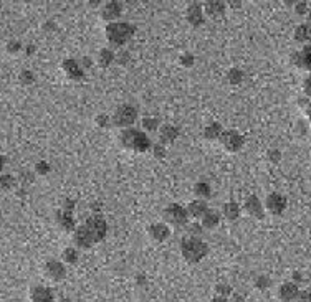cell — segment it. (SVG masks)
Returning a JSON list of instances; mask_svg holds the SVG:
<instances>
[{"instance_id": "obj_1", "label": "cell", "mask_w": 311, "mask_h": 302, "mask_svg": "<svg viewBox=\"0 0 311 302\" xmlns=\"http://www.w3.org/2000/svg\"><path fill=\"white\" fill-rule=\"evenodd\" d=\"M106 228L108 225L104 221V218L95 215L75 231V241H77L79 248H90V246L103 240L104 234H106Z\"/></svg>"}, {"instance_id": "obj_2", "label": "cell", "mask_w": 311, "mask_h": 302, "mask_svg": "<svg viewBox=\"0 0 311 302\" xmlns=\"http://www.w3.org/2000/svg\"><path fill=\"white\" fill-rule=\"evenodd\" d=\"M121 142H123L124 147L133 149L136 152H144L151 147V142L148 137L144 136L141 131H136V129H126V131L121 134Z\"/></svg>"}, {"instance_id": "obj_3", "label": "cell", "mask_w": 311, "mask_h": 302, "mask_svg": "<svg viewBox=\"0 0 311 302\" xmlns=\"http://www.w3.org/2000/svg\"><path fill=\"white\" fill-rule=\"evenodd\" d=\"M133 33H134V27H131L129 23L113 22L109 23L106 28V36L109 43L113 45H124L126 41L133 36Z\"/></svg>"}, {"instance_id": "obj_4", "label": "cell", "mask_w": 311, "mask_h": 302, "mask_svg": "<svg viewBox=\"0 0 311 302\" xmlns=\"http://www.w3.org/2000/svg\"><path fill=\"white\" fill-rule=\"evenodd\" d=\"M207 245L197 238H187L182 241V256L189 263H197L207 254Z\"/></svg>"}, {"instance_id": "obj_5", "label": "cell", "mask_w": 311, "mask_h": 302, "mask_svg": "<svg viewBox=\"0 0 311 302\" xmlns=\"http://www.w3.org/2000/svg\"><path fill=\"white\" fill-rule=\"evenodd\" d=\"M136 117H137L136 107L129 106V104H124V106H121L115 112V116H113V123H115L117 127H128V125L134 124Z\"/></svg>"}, {"instance_id": "obj_6", "label": "cell", "mask_w": 311, "mask_h": 302, "mask_svg": "<svg viewBox=\"0 0 311 302\" xmlns=\"http://www.w3.org/2000/svg\"><path fill=\"white\" fill-rule=\"evenodd\" d=\"M187 210H184L180 205L177 203H172L169 205L166 210H164V218H166V221H169L171 225H184L187 220Z\"/></svg>"}, {"instance_id": "obj_7", "label": "cell", "mask_w": 311, "mask_h": 302, "mask_svg": "<svg viewBox=\"0 0 311 302\" xmlns=\"http://www.w3.org/2000/svg\"><path fill=\"white\" fill-rule=\"evenodd\" d=\"M300 294H301V291L296 283H285V284H281L278 289V297H280V301H283V302H295V301H298Z\"/></svg>"}, {"instance_id": "obj_8", "label": "cell", "mask_w": 311, "mask_h": 302, "mask_svg": "<svg viewBox=\"0 0 311 302\" xmlns=\"http://www.w3.org/2000/svg\"><path fill=\"white\" fill-rule=\"evenodd\" d=\"M222 144L225 145L227 150H230V152H235V150H238L243 145V139L240 134H237L235 131H225L222 132Z\"/></svg>"}, {"instance_id": "obj_9", "label": "cell", "mask_w": 311, "mask_h": 302, "mask_svg": "<svg viewBox=\"0 0 311 302\" xmlns=\"http://www.w3.org/2000/svg\"><path fill=\"white\" fill-rule=\"evenodd\" d=\"M45 272H47L48 279L55 281V283H60V281H63V278L66 276L65 266H63L61 263H58V261L47 263V266H45Z\"/></svg>"}, {"instance_id": "obj_10", "label": "cell", "mask_w": 311, "mask_h": 302, "mask_svg": "<svg viewBox=\"0 0 311 302\" xmlns=\"http://www.w3.org/2000/svg\"><path fill=\"white\" fill-rule=\"evenodd\" d=\"M267 208L270 210L273 215H281L283 210L287 208V200H285V196H281L280 194H272L267 198Z\"/></svg>"}, {"instance_id": "obj_11", "label": "cell", "mask_w": 311, "mask_h": 302, "mask_svg": "<svg viewBox=\"0 0 311 302\" xmlns=\"http://www.w3.org/2000/svg\"><path fill=\"white\" fill-rule=\"evenodd\" d=\"M32 302H55L53 292L45 286H35L30 291Z\"/></svg>"}, {"instance_id": "obj_12", "label": "cell", "mask_w": 311, "mask_h": 302, "mask_svg": "<svg viewBox=\"0 0 311 302\" xmlns=\"http://www.w3.org/2000/svg\"><path fill=\"white\" fill-rule=\"evenodd\" d=\"M295 61L300 68L311 71V45H306L300 53L295 54Z\"/></svg>"}, {"instance_id": "obj_13", "label": "cell", "mask_w": 311, "mask_h": 302, "mask_svg": "<svg viewBox=\"0 0 311 302\" xmlns=\"http://www.w3.org/2000/svg\"><path fill=\"white\" fill-rule=\"evenodd\" d=\"M149 233H151V236H153L156 241L161 243V241L166 240L167 236H169L171 231H169V228H167V226H164V225H153L149 228Z\"/></svg>"}, {"instance_id": "obj_14", "label": "cell", "mask_w": 311, "mask_h": 302, "mask_svg": "<svg viewBox=\"0 0 311 302\" xmlns=\"http://www.w3.org/2000/svg\"><path fill=\"white\" fill-rule=\"evenodd\" d=\"M119 14H121V3H117V2H109L103 8V17L106 20H115V18H117Z\"/></svg>"}, {"instance_id": "obj_15", "label": "cell", "mask_w": 311, "mask_h": 302, "mask_svg": "<svg viewBox=\"0 0 311 302\" xmlns=\"http://www.w3.org/2000/svg\"><path fill=\"white\" fill-rule=\"evenodd\" d=\"M187 212L191 213L192 216H200V218H202V216L205 215V213L209 212V208H207V205H205V201H202V200H195V201H192V203L189 205Z\"/></svg>"}, {"instance_id": "obj_16", "label": "cell", "mask_w": 311, "mask_h": 302, "mask_svg": "<svg viewBox=\"0 0 311 302\" xmlns=\"http://www.w3.org/2000/svg\"><path fill=\"white\" fill-rule=\"evenodd\" d=\"M247 212L250 213V215L257 216V218H262V212H263V207L262 203L258 201L257 196H250L249 200H247Z\"/></svg>"}, {"instance_id": "obj_17", "label": "cell", "mask_w": 311, "mask_h": 302, "mask_svg": "<svg viewBox=\"0 0 311 302\" xmlns=\"http://www.w3.org/2000/svg\"><path fill=\"white\" fill-rule=\"evenodd\" d=\"M63 68H65V71L70 74L71 78H81L83 76V71H81V68H79L78 61H75V60H66L65 63H63Z\"/></svg>"}, {"instance_id": "obj_18", "label": "cell", "mask_w": 311, "mask_h": 302, "mask_svg": "<svg viewBox=\"0 0 311 302\" xmlns=\"http://www.w3.org/2000/svg\"><path fill=\"white\" fill-rule=\"evenodd\" d=\"M187 18H189V22L194 23V25L202 23V10H200V7H197V3H192V5L189 7Z\"/></svg>"}, {"instance_id": "obj_19", "label": "cell", "mask_w": 311, "mask_h": 302, "mask_svg": "<svg viewBox=\"0 0 311 302\" xmlns=\"http://www.w3.org/2000/svg\"><path fill=\"white\" fill-rule=\"evenodd\" d=\"M218 220H220V218H218V213L214 212V210H209V212L202 216V225H204V228L212 230L218 225Z\"/></svg>"}, {"instance_id": "obj_20", "label": "cell", "mask_w": 311, "mask_h": 302, "mask_svg": "<svg viewBox=\"0 0 311 302\" xmlns=\"http://www.w3.org/2000/svg\"><path fill=\"white\" fill-rule=\"evenodd\" d=\"M295 38H296V41H300V43H306V41H310L311 40V28L308 27V25H300V27L296 28Z\"/></svg>"}, {"instance_id": "obj_21", "label": "cell", "mask_w": 311, "mask_h": 302, "mask_svg": "<svg viewBox=\"0 0 311 302\" xmlns=\"http://www.w3.org/2000/svg\"><path fill=\"white\" fill-rule=\"evenodd\" d=\"M205 10H207L209 15L217 17L225 10V5L222 2H212V3H207V5H205Z\"/></svg>"}, {"instance_id": "obj_22", "label": "cell", "mask_w": 311, "mask_h": 302, "mask_svg": "<svg viewBox=\"0 0 311 302\" xmlns=\"http://www.w3.org/2000/svg\"><path fill=\"white\" fill-rule=\"evenodd\" d=\"M224 213L225 216L229 218V220H235V218L238 216V207L237 203H233V201H229V203L224 207Z\"/></svg>"}, {"instance_id": "obj_23", "label": "cell", "mask_w": 311, "mask_h": 302, "mask_svg": "<svg viewBox=\"0 0 311 302\" xmlns=\"http://www.w3.org/2000/svg\"><path fill=\"white\" fill-rule=\"evenodd\" d=\"M60 220H61V225L65 226L66 230H73L75 226V221H73V216H71V210H65V212L60 215Z\"/></svg>"}, {"instance_id": "obj_24", "label": "cell", "mask_w": 311, "mask_h": 302, "mask_svg": "<svg viewBox=\"0 0 311 302\" xmlns=\"http://www.w3.org/2000/svg\"><path fill=\"white\" fill-rule=\"evenodd\" d=\"M63 258H65V261H66V263L75 264V263L78 261V251L75 249V248H68V249H65V253H63Z\"/></svg>"}, {"instance_id": "obj_25", "label": "cell", "mask_w": 311, "mask_h": 302, "mask_svg": "<svg viewBox=\"0 0 311 302\" xmlns=\"http://www.w3.org/2000/svg\"><path fill=\"white\" fill-rule=\"evenodd\" d=\"M175 134H177V131H175L174 127H169V125H166V127L162 129V134H161V137H162V141L169 142V141H174Z\"/></svg>"}, {"instance_id": "obj_26", "label": "cell", "mask_w": 311, "mask_h": 302, "mask_svg": "<svg viewBox=\"0 0 311 302\" xmlns=\"http://www.w3.org/2000/svg\"><path fill=\"white\" fill-rule=\"evenodd\" d=\"M113 58H115V54L109 52V50H103V52L99 53V63H101L103 66H108L109 63L113 61Z\"/></svg>"}, {"instance_id": "obj_27", "label": "cell", "mask_w": 311, "mask_h": 302, "mask_svg": "<svg viewBox=\"0 0 311 302\" xmlns=\"http://www.w3.org/2000/svg\"><path fill=\"white\" fill-rule=\"evenodd\" d=\"M195 194L207 196V195H210V187L207 185V183H197V185H195Z\"/></svg>"}, {"instance_id": "obj_28", "label": "cell", "mask_w": 311, "mask_h": 302, "mask_svg": "<svg viewBox=\"0 0 311 302\" xmlns=\"http://www.w3.org/2000/svg\"><path fill=\"white\" fill-rule=\"evenodd\" d=\"M230 292H232V287L230 286H222V284H218L217 286V296L218 297H225L227 299V296H230Z\"/></svg>"}, {"instance_id": "obj_29", "label": "cell", "mask_w": 311, "mask_h": 302, "mask_svg": "<svg viewBox=\"0 0 311 302\" xmlns=\"http://www.w3.org/2000/svg\"><path fill=\"white\" fill-rule=\"evenodd\" d=\"M255 286L258 289H267L270 286V279H268L267 276H260V278H257V281H255Z\"/></svg>"}, {"instance_id": "obj_30", "label": "cell", "mask_w": 311, "mask_h": 302, "mask_svg": "<svg viewBox=\"0 0 311 302\" xmlns=\"http://www.w3.org/2000/svg\"><path fill=\"white\" fill-rule=\"evenodd\" d=\"M220 131H222L220 125H218V124H214V125H212V129L209 127L207 131H205V136H207L209 139H214V137L217 136V132H220Z\"/></svg>"}, {"instance_id": "obj_31", "label": "cell", "mask_w": 311, "mask_h": 302, "mask_svg": "<svg viewBox=\"0 0 311 302\" xmlns=\"http://www.w3.org/2000/svg\"><path fill=\"white\" fill-rule=\"evenodd\" d=\"M305 93L311 99V74H310L308 78H306V81H305Z\"/></svg>"}, {"instance_id": "obj_32", "label": "cell", "mask_w": 311, "mask_h": 302, "mask_svg": "<svg viewBox=\"0 0 311 302\" xmlns=\"http://www.w3.org/2000/svg\"><path fill=\"white\" fill-rule=\"evenodd\" d=\"M144 123H146V127H148V129H156V127H157V125H156V124H157V121H156V119H146Z\"/></svg>"}, {"instance_id": "obj_33", "label": "cell", "mask_w": 311, "mask_h": 302, "mask_svg": "<svg viewBox=\"0 0 311 302\" xmlns=\"http://www.w3.org/2000/svg\"><path fill=\"white\" fill-rule=\"evenodd\" d=\"M22 79H25V81H32V74L28 73V71H25V73L22 74Z\"/></svg>"}, {"instance_id": "obj_34", "label": "cell", "mask_w": 311, "mask_h": 302, "mask_svg": "<svg viewBox=\"0 0 311 302\" xmlns=\"http://www.w3.org/2000/svg\"><path fill=\"white\" fill-rule=\"evenodd\" d=\"M212 302H229V301H227L225 297H218V296H217V297H214Z\"/></svg>"}, {"instance_id": "obj_35", "label": "cell", "mask_w": 311, "mask_h": 302, "mask_svg": "<svg viewBox=\"0 0 311 302\" xmlns=\"http://www.w3.org/2000/svg\"><path fill=\"white\" fill-rule=\"evenodd\" d=\"M98 123H99V125H108V124H106V123H108V119H106V117H104V119H103V117H99Z\"/></svg>"}, {"instance_id": "obj_36", "label": "cell", "mask_w": 311, "mask_h": 302, "mask_svg": "<svg viewBox=\"0 0 311 302\" xmlns=\"http://www.w3.org/2000/svg\"><path fill=\"white\" fill-rule=\"evenodd\" d=\"M308 116H310V121H311V107H310V111H308Z\"/></svg>"}]
</instances>
